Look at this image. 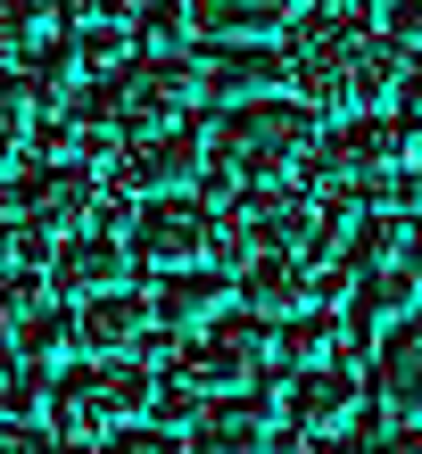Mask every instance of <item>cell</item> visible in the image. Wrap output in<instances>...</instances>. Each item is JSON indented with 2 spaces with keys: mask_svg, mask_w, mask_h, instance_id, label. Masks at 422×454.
Returning a JSON list of instances; mask_svg holds the SVG:
<instances>
[{
  "mask_svg": "<svg viewBox=\"0 0 422 454\" xmlns=\"http://www.w3.org/2000/svg\"><path fill=\"white\" fill-rule=\"evenodd\" d=\"M290 83H299V99L315 116H373L389 91H398V74H406V59H398V42L389 34H373V25H339V17H315L299 42H290Z\"/></svg>",
  "mask_w": 422,
  "mask_h": 454,
  "instance_id": "obj_1",
  "label": "cell"
},
{
  "mask_svg": "<svg viewBox=\"0 0 422 454\" xmlns=\"http://www.w3.org/2000/svg\"><path fill=\"white\" fill-rule=\"evenodd\" d=\"M315 108L307 99H241V108H216V124H207V174L224 182V191H282L290 166H307L315 157Z\"/></svg>",
  "mask_w": 422,
  "mask_h": 454,
  "instance_id": "obj_2",
  "label": "cell"
},
{
  "mask_svg": "<svg viewBox=\"0 0 422 454\" xmlns=\"http://www.w3.org/2000/svg\"><path fill=\"white\" fill-rule=\"evenodd\" d=\"M414 124L406 116H348L315 141V191L323 199H356V207H406L422 191L414 174Z\"/></svg>",
  "mask_w": 422,
  "mask_h": 454,
  "instance_id": "obj_3",
  "label": "cell"
},
{
  "mask_svg": "<svg viewBox=\"0 0 422 454\" xmlns=\"http://www.w3.org/2000/svg\"><path fill=\"white\" fill-rule=\"evenodd\" d=\"M42 413H50V446L100 454V438H116V430H133L141 413H157V372L133 364V356L124 364H67L59 380H50Z\"/></svg>",
  "mask_w": 422,
  "mask_h": 454,
  "instance_id": "obj_4",
  "label": "cell"
},
{
  "mask_svg": "<svg viewBox=\"0 0 422 454\" xmlns=\"http://www.w3.org/2000/svg\"><path fill=\"white\" fill-rule=\"evenodd\" d=\"M199 99H207V67L182 59V50H133V59H116L92 83V108L108 116V132H124V141L182 132Z\"/></svg>",
  "mask_w": 422,
  "mask_h": 454,
  "instance_id": "obj_5",
  "label": "cell"
},
{
  "mask_svg": "<svg viewBox=\"0 0 422 454\" xmlns=\"http://www.w3.org/2000/svg\"><path fill=\"white\" fill-rule=\"evenodd\" d=\"M100 174L92 166H59V157H42V166H25L9 174V223H17V248H50V239H67L84 231L100 215Z\"/></svg>",
  "mask_w": 422,
  "mask_h": 454,
  "instance_id": "obj_6",
  "label": "cell"
},
{
  "mask_svg": "<svg viewBox=\"0 0 422 454\" xmlns=\"http://www.w3.org/2000/svg\"><path fill=\"white\" fill-rule=\"evenodd\" d=\"M274 372V323H257V314H224L216 331L199 347H182L174 356V380L191 396H249V380H266Z\"/></svg>",
  "mask_w": 422,
  "mask_h": 454,
  "instance_id": "obj_7",
  "label": "cell"
},
{
  "mask_svg": "<svg viewBox=\"0 0 422 454\" xmlns=\"http://www.w3.org/2000/svg\"><path fill=\"white\" fill-rule=\"evenodd\" d=\"M216 239H224V223H216V207H199L191 191L182 199H149L141 215H133V248L149 273H199L207 256H216Z\"/></svg>",
  "mask_w": 422,
  "mask_h": 454,
  "instance_id": "obj_8",
  "label": "cell"
},
{
  "mask_svg": "<svg viewBox=\"0 0 422 454\" xmlns=\"http://www.w3.org/2000/svg\"><path fill=\"white\" fill-rule=\"evenodd\" d=\"M199 174H207V141H199L191 124H182V132H157V141H133V149H124L116 191L149 207V199H182Z\"/></svg>",
  "mask_w": 422,
  "mask_h": 454,
  "instance_id": "obj_9",
  "label": "cell"
},
{
  "mask_svg": "<svg viewBox=\"0 0 422 454\" xmlns=\"http://www.w3.org/2000/svg\"><path fill=\"white\" fill-rule=\"evenodd\" d=\"M290 430L299 438H339L348 430V421L364 413V380L348 364H323V372H299V380H290Z\"/></svg>",
  "mask_w": 422,
  "mask_h": 454,
  "instance_id": "obj_10",
  "label": "cell"
},
{
  "mask_svg": "<svg viewBox=\"0 0 422 454\" xmlns=\"http://www.w3.org/2000/svg\"><path fill=\"white\" fill-rule=\"evenodd\" d=\"M315 264L307 256H257L241 264V314H257V323H299V314H315Z\"/></svg>",
  "mask_w": 422,
  "mask_h": 454,
  "instance_id": "obj_11",
  "label": "cell"
},
{
  "mask_svg": "<svg viewBox=\"0 0 422 454\" xmlns=\"http://www.w3.org/2000/svg\"><path fill=\"white\" fill-rule=\"evenodd\" d=\"M124 273H133V248H124V239H84L75 231L59 256H50V289H59V298H116L124 289Z\"/></svg>",
  "mask_w": 422,
  "mask_h": 454,
  "instance_id": "obj_12",
  "label": "cell"
},
{
  "mask_svg": "<svg viewBox=\"0 0 422 454\" xmlns=\"http://www.w3.org/2000/svg\"><path fill=\"white\" fill-rule=\"evenodd\" d=\"M182 9H191V34L216 50H249L282 25H299V0H182Z\"/></svg>",
  "mask_w": 422,
  "mask_h": 454,
  "instance_id": "obj_13",
  "label": "cell"
},
{
  "mask_svg": "<svg viewBox=\"0 0 422 454\" xmlns=\"http://www.w3.org/2000/svg\"><path fill=\"white\" fill-rule=\"evenodd\" d=\"M149 339V298H92V306H75V347H84L92 364H124L133 347Z\"/></svg>",
  "mask_w": 422,
  "mask_h": 454,
  "instance_id": "obj_14",
  "label": "cell"
},
{
  "mask_svg": "<svg viewBox=\"0 0 422 454\" xmlns=\"http://www.w3.org/2000/svg\"><path fill=\"white\" fill-rule=\"evenodd\" d=\"M348 264L356 273H414V256H422V231L398 215V207H364V215L348 223Z\"/></svg>",
  "mask_w": 422,
  "mask_h": 454,
  "instance_id": "obj_15",
  "label": "cell"
},
{
  "mask_svg": "<svg viewBox=\"0 0 422 454\" xmlns=\"http://www.w3.org/2000/svg\"><path fill=\"white\" fill-rule=\"evenodd\" d=\"M381 413L398 430H422V314H406L381 347Z\"/></svg>",
  "mask_w": 422,
  "mask_h": 454,
  "instance_id": "obj_16",
  "label": "cell"
},
{
  "mask_svg": "<svg viewBox=\"0 0 422 454\" xmlns=\"http://www.w3.org/2000/svg\"><path fill=\"white\" fill-rule=\"evenodd\" d=\"M282 430V413L266 405V396H224V405L199 413V446L207 454H266Z\"/></svg>",
  "mask_w": 422,
  "mask_h": 454,
  "instance_id": "obj_17",
  "label": "cell"
},
{
  "mask_svg": "<svg viewBox=\"0 0 422 454\" xmlns=\"http://www.w3.org/2000/svg\"><path fill=\"white\" fill-rule=\"evenodd\" d=\"M216 306H224V273H157L149 289V323L157 331H199V323H216Z\"/></svg>",
  "mask_w": 422,
  "mask_h": 454,
  "instance_id": "obj_18",
  "label": "cell"
},
{
  "mask_svg": "<svg viewBox=\"0 0 422 454\" xmlns=\"http://www.w3.org/2000/svg\"><path fill=\"white\" fill-rule=\"evenodd\" d=\"M339 339H348V323H339L331 306H315V314L274 331V364L290 372V380H299V372H323V364H339Z\"/></svg>",
  "mask_w": 422,
  "mask_h": 454,
  "instance_id": "obj_19",
  "label": "cell"
},
{
  "mask_svg": "<svg viewBox=\"0 0 422 454\" xmlns=\"http://www.w3.org/2000/svg\"><path fill=\"white\" fill-rule=\"evenodd\" d=\"M414 289H422V273H356V298H348L339 323H348V331H373V323H389V314L414 306Z\"/></svg>",
  "mask_w": 422,
  "mask_h": 454,
  "instance_id": "obj_20",
  "label": "cell"
},
{
  "mask_svg": "<svg viewBox=\"0 0 422 454\" xmlns=\"http://www.w3.org/2000/svg\"><path fill=\"white\" fill-rule=\"evenodd\" d=\"M34 74H17V67H0V174L17 166V149L34 141Z\"/></svg>",
  "mask_w": 422,
  "mask_h": 454,
  "instance_id": "obj_21",
  "label": "cell"
},
{
  "mask_svg": "<svg viewBox=\"0 0 422 454\" xmlns=\"http://www.w3.org/2000/svg\"><path fill=\"white\" fill-rule=\"evenodd\" d=\"M282 74H290V67H282V59H266V50H224V67L207 74V83H216L232 108H241V91H249V99H274Z\"/></svg>",
  "mask_w": 422,
  "mask_h": 454,
  "instance_id": "obj_22",
  "label": "cell"
},
{
  "mask_svg": "<svg viewBox=\"0 0 422 454\" xmlns=\"http://www.w3.org/2000/svg\"><path fill=\"white\" fill-rule=\"evenodd\" d=\"M50 298H59V289H50L42 273H0V339L17 347V339L50 314Z\"/></svg>",
  "mask_w": 422,
  "mask_h": 454,
  "instance_id": "obj_23",
  "label": "cell"
},
{
  "mask_svg": "<svg viewBox=\"0 0 422 454\" xmlns=\"http://www.w3.org/2000/svg\"><path fill=\"white\" fill-rule=\"evenodd\" d=\"M50 42V9L42 0H0V59H34Z\"/></svg>",
  "mask_w": 422,
  "mask_h": 454,
  "instance_id": "obj_24",
  "label": "cell"
},
{
  "mask_svg": "<svg viewBox=\"0 0 422 454\" xmlns=\"http://www.w3.org/2000/svg\"><path fill=\"white\" fill-rule=\"evenodd\" d=\"M50 9H59L75 34H124V25H133L149 0H50Z\"/></svg>",
  "mask_w": 422,
  "mask_h": 454,
  "instance_id": "obj_25",
  "label": "cell"
},
{
  "mask_svg": "<svg viewBox=\"0 0 422 454\" xmlns=\"http://www.w3.org/2000/svg\"><path fill=\"white\" fill-rule=\"evenodd\" d=\"M84 74H92V67H84V42H75V34L34 50V91H75Z\"/></svg>",
  "mask_w": 422,
  "mask_h": 454,
  "instance_id": "obj_26",
  "label": "cell"
},
{
  "mask_svg": "<svg viewBox=\"0 0 422 454\" xmlns=\"http://www.w3.org/2000/svg\"><path fill=\"white\" fill-rule=\"evenodd\" d=\"M67 339H75V314H59V306H50L42 323L17 339V364H25V372H59V347H67Z\"/></svg>",
  "mask_w": 422,
  "mask_h": 454,
  "instance_id": "obj_27",
  "label": "cell"
},
{
  "mask_svg": "<svg viewBox=\"0 0 422 454\" xmlns=\"http://www.w3.org/2000/svg\"><path fill=\"white\" fill-rule=\"evenodd\" d=\"M381 34L398 42V50H422V0H389V17H381Z\"/></svg>",
  "mask_w": 422,
  "mask_h": 454,
  "instance_id": "obj_28",
  "label": "cell"
},
{
  "mask_svg": "<svg viewBox=\"0 0 422 454\" xmlns=\"http://www.w3.org/2000/svg\"><path fill=\"white\" fill-rule=\"evenodd\" d=\"M100 454H182V446H174L166 430H141V421H133V430H116L108 446H100Z\"/></svg>",
  "mask_w": 422,
  "mask_h": 454,
  "instance_id": "obj_29",
  "label": "cell"
},
{
  "mask_svg": "<svg viewBox=\"0 0 422 454\" xmlns=\"http://www.w3.org/2000/svg\"><path fill=\"white\" fill-rule=\"evenodd\" d=\"M0 454H50V438L34 430V421H17V413H0Z\"/></svg>",
  "mask_w": 422,
  "mask_h": 454,
  "instance_id": "obj_30",
  "label": "cell"
},
{
  "mask_svg": "<svg viewBox=\"0 0 422 454\" xmlns=\"http://www.w3.org/2000/svg\"><path fill=\"white\" fill-rule=\"evenodd\" d=\"M398 116L422 132V50H414V59H406V74H398Z\"/></svg>",
  "mask_w": 422,
  "mask_h": 454,
  "instance_id": "obj_31",
  "label": "cell"
},
{
  "mask_svg": "<svg viewBox=\"0 0 422 454\" xmlns=\"http://www.w3.org/2000/svg\"><path fill=\"white\" fill-rule=\"evenodd\" d=\"M315 9H323V17H339V25H373V9H381V0H315Z\"/></svg>",
  "mask_w": 422,
  "mask_h": 454,
  "instance_id": "obj_32",
  "label": "cell"
},
{
  "mask_svg": "<svg viewBox=\"0 0 422 454\" xmlns=\"http://www.w3.org/2000/svg\"><path fill=\"white\" fill-rule=\"evenodd\" d=\"M9 256H17V223L0 215V273H9Z\"/></svg>",
  "mask_w": 422,
  "mask_h": 454,
  "instance_id": "obj_33",
  "label": "cell"
},
{
  "mask_svg": "<svg viewBox=\"0 0 422 454\" xmlns=\"http://www.w3.org/2000/svg\"><path fill=\"white\" fill-rule=\"evenodd\" d=\"M315 454H373V446H356V438H323Z\"/></svg>",
  "mask_w": 422,
  "mask_h": 454,
  "instance_id": "obj_34",
  "label": "cell"
},
{
  "mask_svg": "<svg viewBox=\"0 0 422 454\" xmlns=\"http://www.w3.org/2000/svg\"><path fill=\"white\" fill-rule=\"evenodd\" d=\"M389 454H422V430H398V438H389Z\"/></svg>",
  "mask_w": 422,
  "mask_h": 454,
  "instance_id": "obj_35",
  "label": "cell"
},
{
  "mask_svg": "<svg viewBox=\"0 0 422 454\" xmlns=\"http://www.w3.org/2000/svg\"><path fill=\"white\" fill-rule=\"evenodd\" d=\"M414 174H422V149H414Z\"/></svg>",
  "mask_w": 422,
  "mask_h": 454,
  "instance_id": "obj_36",
  "label": "cell"
}]
</instances>
